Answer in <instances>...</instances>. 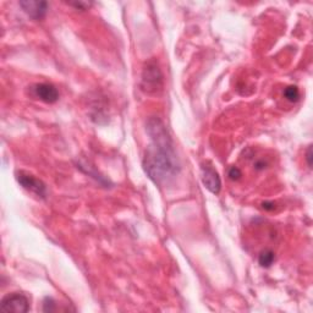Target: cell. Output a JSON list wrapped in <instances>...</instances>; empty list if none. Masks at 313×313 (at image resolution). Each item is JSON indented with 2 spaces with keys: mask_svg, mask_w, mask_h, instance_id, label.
Wrapping results in <instances>:
<instances>
[{
  "mask_svg": "<svg viewBox=\"0 0 313 313\" xmlns=\"http://www.w3.org/2000/svg\"><path fill=\"white\" fill-rule=\"evenodd\" d=\"M25 12L33 20H40L45 16L48 10L47 1H38V0H22L19 2Z\"/></svg>",
  "mask_w": 313,
  "mask_h": 313,
  "instance_id": "cell-6",
  "label": "cell"
},
{
  "mask_svg": "<svg viewBox=\"0 0 313 313\" xmlns=\"http://www.w3.org/2000/svg\"><path fill=\"white\" fill-rule=\"evenodd\" d=\"M58 310L56 307V302L54 301L52 297H45L43 301V311L44 312H55Z\"/></svg>",
  "mask_w": 313,
  "mask_h": 313,
  "instance_id": "cell-10",
  "label": "cell"
},
{
  "mask_svg": "<svg viewBox=\"0 0 313 313\" xmlns=\"http://www.w3.org/2000/svg\"><path fill=\"white\" fill-rule=\"evenodd\" d=\"M201 175L202 183L206 186V189L214 195L219 194L220 189H222V180H220L218 171L210 164L206 163L201 166Z\"/></svg>",
  "mask_w": 313,
  "mask_h": 313,
  "instance_id": "cell-5",
  "label": "cell"
},
{
  "mask_svg": "<svg viewBox=\"0 0 313 313\" xmlns=\"http://www.w3.org/2000/svg\"><path fill=\"white\" fill-rule=\"evenodd\" d=\"M274 261H275V255H274V252L272 250L262 251L260 257H258V262H260L261 266L264 267V268L271 267L274 263Z\"/></svg>",
  "mask_w": 313,
  "mask_h": 313,
  "instance_id": "cell-8",
  "label": "cell"
},
{
  "mask_svg": "<svg viewBox=\"0 0 313 313\" xmlns=\"http://www.w3.org/2000/svg\"><path fill=\"white\" fill-rule=\"evenodd\" d=\"M1 310H4L5 312L26 313L30 310V302L25 295L15 292V294L6 295L1 300Z\"/></svg>",
  "mask_w": 313,
  "mask_h": 313,
  "instance_id": "cell-4",
  "label": "cell"
},
{
  "mask_svg": "<svg viewBox=\"0 0 313 313\" xmlns=\"http://www.w3.org/2000/svg\"><path fill=\"white\" fill-rule=\"evenodd\" d=\"M228 176H229V178L232 179V180L236 181V180H238V179H240L241 176H242V173H241V170L237 168V166H232V168L229 169V173H228Z\"/></svg>",
  "mask_w": 313,
  "mask_h": 313,
  "instance_id": "cell-11",
  "label": "cell"
},
{
  "mask_svg": "<svg viewBox=\"0 0 313 313\" xmlns=\"http://www.w3.org/2000/svg\"><path fill=\"white\" fill-rule=\"evenodd\" d=\"M262 207H263L266 210H273L275 206H274L273 202H264V203L262 204Z\"/></svg>",
  "mask_w": 313,
  "mask_h": 313,
  "instance_id": "cell-14",
  "label": "cell"
},
{
  "mask_svg": "<svg viewBox=\"0 0 313 313\" xmlns=\"http://www.w3.org/2000/svg\"><path fill=\"white\" fill-rule=\"evenodd\" d=\"M35 93L40 101L45 103H55L59 99V92L53 84L50 83H39L35 86Z\"/></svg>",
  "mask_w": 313,
  "mask_h": 313,
  "instance_id": "cell-7",
  "label": "cell"
},
{
  "mask_svg": "<svg viewBox=\"0 0 313 313\" xmlns=\"http://www.w3.org/2000/svg\"><path fill=\"white\" fill-rule=\"evenodd\" d=\"M141 87L148 94H156L163 88V74L156 61H150L143 69Z\"/></svg>",
  "mask_w": 313,
  "mask_h": 313,
  "instance_id": "cell-2",
  "label": "cell"
},
{
  "mask_svg": "<svg viewBox=\"0 0 313 313\" xmlns=\"http://www.w3.org/2000/svg\"><path fill=\"white\" fill-rule=\"evenodd\" d=\"M69 5L78 7V9H79V10H87L92 6V2H89V1H73V2H69Z\"/></svg>",
  "mask_w": 313,
  "mask_h": 313,
  "instance_id": "cell-12",
  "label": "cell"
},
{
  "mask_svg": "<svg viewBox=\"0 0 313 313\" xmlns=\"http://www.w3.org/2000/svg\"><path fill=\"white\" fill-rule=\"evenodd\" d=\"M284 96L287 101L290 102H296L300 98V92L299 88L296 86H289L286 87L285 91H284Z\"/></svg>",
  "mask_w": 313,
  "mask_h": 313,
  "instance_id": "cell-9",
  "label": "cell"
},
{
  "mask_svg": "<svg viewBox=\"0 0 313 313\" xmlns=\"http://www.w3.org/2000/svg\"><path fill=\"white\" fill-rule=\"evenodd\" d=\"M146 130L151 138V145L143 156V169L156 185L168 183L180 171L173 140L165 125L158 117H150Z\"/></svg>",
  "mask_w": 313,
  "mask_h": 313,
  "instance_id": "cell-1",
  "label": "cell"
},
{
  "mask_svg": "<svg viewBox=\"0 0 313 313\" xmlns=\"http://www.w3.org/2000/svg\"><path fill=\"white\" fill-rule=\"evenodd\" d=\"M306 160H307V164H309L310 168H312V146H310L309 150H307Z\"/></svg>",
  "mask_w": 313,
  "mask_h": 313,
  "instance_id": "cell-13",
  "label": "cell"
},
{
  "mask_svg": "<svg viewBox=\"0 0 313 313\" xmlns=\"http://www.w3.org/2000/svg\"><path fill=\"white\" fill-rule=\"evenodd\" d=\"M16 179L25 190L36 195V196L40 197V198H45V196H47V186L42 180H39L35 175L24 170L17 171Z\"/></svg>",
  "mask_w": 313,
  "mask_h": 313,
  "instance_id": "cell-3",
  "label": "cell"
}]
</instances>
